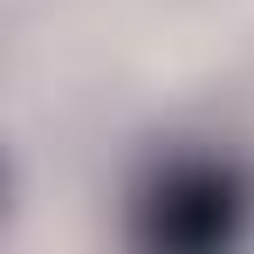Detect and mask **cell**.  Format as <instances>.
<instances>
[{"label": "cell", "instance_id": "cell-1", "mask_svg": "<svg viewBox=\"0 0 254 254\" xmlns=\"http://www.w3.org/2000/svg\"><path fill=\"white\" fill-rule=\"evenodd\" d=\"M254 192L227 158H172L137 192V241L172 254H213L248 234Z\"/></svg>", "mask_w": 254, "mask_h": 254}]
</instances>
